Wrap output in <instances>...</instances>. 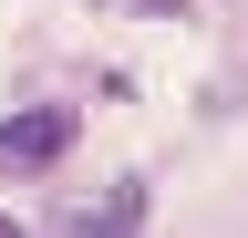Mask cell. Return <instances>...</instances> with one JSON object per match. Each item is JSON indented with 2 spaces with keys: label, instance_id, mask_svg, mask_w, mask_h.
<instances>
[{
  "label": "cell",
  "instance_id": "obj_1",
  "mask_svg": "<svg viewBox=\"0 0 248 238\" xmlns=\"http://www.w3.org/2000/svg\"><path fill=\"white\" fill-rule=\"evenodd\" d=\"M73 104H31V114H11V125H0V166L11 176H42V166H62L73 156Z\"/></svg>",
  "mask_w": 248,
  "mask_h": 238
},
{
  "label": "cell",
  "instance_id": "obj_2",
  "mask_svg": "<svg viewBox=\"0 0 248 238\" xmlns=\"http://www.w3.org/2000/svg\"><path fill=\"white\" fill-rule=\"evenodd\" d=\"M135 228H145V176H124L104 207H83V228H73V238H135Z\"/></svg>",
  "mask_w": 248,
  "mask_h": 238
},
{
  "label": "cell",
  "instance_id": "obj_3",
  "mask_svg": "<svg viewBox=\"0 0 248 238\" xmlns=\"http://www.w3.org/2000/svg\"><path fill=\"white\" fill-rule=\"evenodd\" d=\"M104 11H145V21H176L186 0H104Z\"/></svg>",
  "mask_w": 248,
  "mask_h": 238
},
{
  "label": "cell",
  "instance_id": "obj_4",
  "mask_svg": "<svg viewBox=\"0 0 248 238\" xmlns=\"http://www.w3.org/2000/svg\"><path fill=\"white\" fill-rule=\"evenodd\" d=\"M0 238H21V218H0Z\"/></svg>",
  "mask_w": 248,
  "mask_h": 238
}]
</instances>
